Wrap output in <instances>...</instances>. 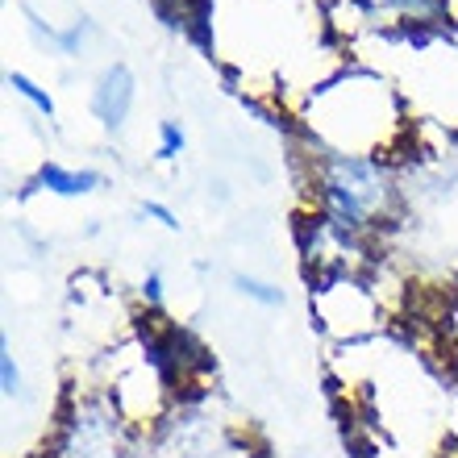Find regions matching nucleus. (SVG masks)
I'll use <instances>...</instances> for the list:
<instances>
[{
    "label": "nucleus",
    "instance_id": "obj_2",
    "mask_svg": "<svg viewBox=\"0 0 458 458\" xmlns=\"http://www.w3.org/2000/svg\"><path fill=\"white\" fill-rule=\"evenodd\" d=\"M59 458H125V425L109 404H80V409L63 421Z\"/></svg>",
    "mask_w": 458,
    "mask_h": 458
},
{
    "label": "nucleus",
    "instance_id": "obj_6",
    "mask_svg": "<svg viewBox=\"0 0 458 458\" xmlns=\"http://www.w3.org/2000/svg\"><path fill=\"white\" fill-rule=\"evenodd\" d=\"M0 387H4V396H21V367H17V359H13L9 342H4V350H0Z\"/></svg>",
    "mask_w": 458,
    "mask_h": 458
},
{
    "label": "nucleus",
    "instance_id": "obj_1",
    "mask_svg": "<svg viewBox=\"0 0 458 458\" xmlns=\"http://www.w3.org/2000/svg\"><path fill=\"white\" fill-rule=\"evenodd\" d=\"M396 208V188L375 158L329 155L317 171V213L338 238H362Z\"/></svg>",
    "mask_w": 458,
    "mask_h": 458
},
{
    "label": "nucleus",
    "instance_id": "obj_10",
    "mask_svg": "<svg viewBox=\"0 0 458 458\" xmlns=\"http://www.w3.org/2000/svg\"><path fill=\"white\" fill-rule=\"evenodd\" d=\"M158 288H163V279H158V276H150V279H146V284H142V296H146V301H150V304H158Z\"/></svg>",
    "mask_w": 458,
    "mask_h": 458
},
{
    "label": "nucleus",
    "instance_id": "obj_5",
    "mask_svg": "<svg viewBox=\"0 0 458 458\" xmlns=\"http://www.w3.org/2000/svg\"><path fill=\"white\" fill-rule=\"evenodd\" d=\"M9 88H13V92H17V97H25V100H30V105H34V109L42 113V117H55V100H50L47 92H42V88H38L34 80H30V75H21V72H9Z\"/></svg>",
    "mask_w": 458,
    "mask_h": 458
},
{
    "label": "nucleus",
    "instance_id": "obj_3",
    "mask_svg": "<svg viewBox=\"0 0 458 458\" xmlns=\"http://www.w3.org/2000/svg\"><path fill=\"white\" fill-rule=\"evenodd\" d=\"M133 109V75L130 67H109V72L97 80L92 88V113L100 117V125H109V130H121L125 117Z\"/></svg>",
    "mask_w": 458,
    "mask_h": 458
},
{
    "label": "nucleus",
    "instance_id": "obj_11",
    "mask_svg": "<svg viewBox=\"0 0 458 458\" xmlns=\"http://www.w3.org/2000/svg\"><path fill=\"white\" fill-rule=\"evenodd\" d=\"M454 142H458V133H454Z\"/></svg>",
    "mask_w": 458,
    "mask_h": 458
},
{
    "label": "nucleus",
    "instance_id": "obj_7",
    "mask_svg": "<svg viewBox=\"0 0 458 458\" xmlns=\"http://www.w3.org/2000/svg\"><path fill=\"white\" fill-rule=\"evenodd\" d=\"M180 150H183V130L175 125V121H163V125H158V150L155 155L163 158V163H171Z\"/></svg>",
    "mask_w": 458,
    "mask_h": 458
},
{
    "label": "nucleus",
    "instance_id": "obj_9",
    "mask_svg": "<svg viewBox=\"0 0 458 458\" xmlns=\"http://www.w3.org/2000/svg\"><path fill=\"white\" fill-rule=\"evenodd\" d=\"M142 213H146V217H155L158 225H167V229H180V221H175V213H171L167 205H155V200H146V205H142Z\"/></svg>",
    "mask_w": 458,
    "mask_h": 458
},
{
    "label": "nucleus",
    "instance_id": "obj_8",
    "mask_svg": "<svg viewBox=\"0 0 458 458\" xmlns=\"http://www.w3.org/2000/svg\"><path fill=\"white\" fill-rule=\"evenodd\" d=\"M238 292L242 296H250V301H259V304H279L284 301L279 288H271V284H263V279H250V276H238Z\"/></svg>",
    "mask_w": 458,
    "mask_h": 458
},
{
    "label": "nucleus",
    "instance_id": "obj_4",
    "mask_svg": "<svg viewBox=\"0 0 458 458\" xmlns=\"http://www.w3.org/2000/svg\"><path fill=\"white\" fill-rule=\"evenodd\" d=\"M34 183L42 192L55 196H88L100 188V175L88 167H63V163H42L34 175Z\"/></svg>",
    "mask_w": 458,
    "mask_h": 458
}]
</instances>
